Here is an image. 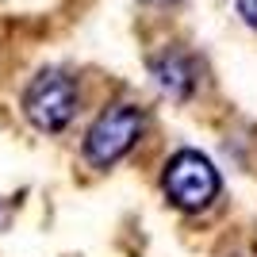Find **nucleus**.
<instances>
[{"mask_svg":"<svg viewBox=\"0 0 257 257\" xmlns=\"http://www.w3.org/2000/svg\"><path fill=\"white\" fill-rule=\"evenodd\" d=\"M77 104H81V92H77V81L65 69H43L23 88V115L43 135H62L73 123Z\"/></svg>","mask_w":257,"mask_h":257,"instance_id":"1","label":"nucleus"},{"mask_svg":"<svg viewBox=\"0 0 257 257\" xmlns=\"http://www.w3.org/2000/svg\"><path fill=\"white\" fill-rule=\"evenodd\" d=\"M142 131H146L142 107H135V104L104 107V111L92 119L88 135H85V161L92 169H111V165H119V161L139 146Z\"/></svg>","mask_w":257,"mask_h":257,"instance_id":"2","label":"nucleus"},{"mask_svg":"<svg viewBox=\"0 0 257 257\" xmlns=\"http://www.w3.org/2000/svg\"><path fill=\"white\" fill-rule=\"evenodd\" d=\"M161 188H165V200L173 207L196 215V211H204V207L215 204L223 181H219V169H215L211 158H204L200 150H181L165 161Z\"/></svg>","mask_w":257,"mask_h":257,"instance_id":"3","label":"nucleus"},{"mask_svg":"<svg viewBox=\"0 0 257 257\" xmlns=\"http://www.w3.org/2000/svg\"><path fill=\"white\" fill-rule=\"evenodd\" d=\"M150 73H154V81H158V88L173 100H188L196 92V81H200V77H196V62L184 50L158 54L150 62Z\"/></svg>","mask_w":257,"mask_h":257,"instance_id":"4","label":"nucleus"},{"mask_svg":"<svg viewBox=\"0 0 257 257\" xmlns=\"http://www.w3.org/2000/svg\"><path fill=\"white\" fill-rule=\"evenodd\" d=\"M238 16H242L246 27H253V31H257V0H238Z\"/></svg>","mask_w":257,"mask_h":257,"instance_id":"5","label":"nucleus"},{"mask_svg":"<svg viewBox=\"0 0 257 257\" xmlns=\"http://www.w3.org/2000/svg\"><path fill=\"white\" fill-rule=\"evenodd\" d=\"M142 4H154V8H165V4H177V0H142Z\"/></svg>","mask_w":257,"mask_h":257,"instance_id":"6","label":"nucleus"}]
</instances>
